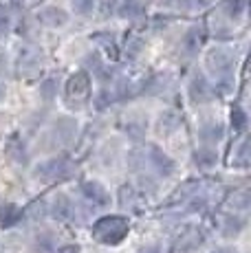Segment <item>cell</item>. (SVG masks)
Returning a JSON list of instances; mask_svg holds the SVG:
<instances>
[{"instance_id":"cell-1","label":"cell","mask_w":251,"mask_h":253,"mask_svg":"<svg viewBox=\"0 0 251 253\" xmlns=\"http://www.w3.org/2000/svg\"><path fill=\"white\" fill-rule=\"evenodd\" d=\"M93 236L104 245H117L128 236V220L122 216H106L95 222Z\"/></svg>"},{"instance_id":"cell-21","label":"cell","mask_w":251,"mask_h":253,"mask_svg":"<svg viewBox=\"0 0 251 253\" xmlns=\"http://www.w3.org/2000/svg\"><path fill=\"white\" fill-rule=\"evenodd\" d=\"M9 24V16L4 11H0V29H4Z\"/></svg>"},{"instance_id":"cell-19","label":"cell","mask_w":251,"mask_h":253,"mask_svg":"<svg viewBox=\"0 0 251 253\" xmlns=\"http://www.w3.org/2000/svg\"><path fill=\"white\" fill-rule=\"evenodd\" d=\"M243 7H245V0H229V2H227L229 16H238V13H243Z\"/></svg>"},{"instance_id":"cell-23","label":"cell","mask_w":251,"mask_h":253,"mask_svg":"<svg viewBox=\"0 0 251 253\" xmlns=\"http://www.w3.org/2000/svg\"><path fill=\"white\" fill-rule=\"evenodd\" d=\"M211 0H196V4H199V7H205V4H209Z\"/></svg>"},{"instance_id":"cell-17","label":"cell","mask_w":251,"mask_h":253,"mask_svg":"<svg viewBox=\"0 0 251 253\" xmlns=\"http://www.w3.org/2000/svg\"><path fill=\"white\" fill-rule=\"evenodd\" d=\"M93 4L95 0H73V9L77 13H82V16H88L93 11Z\"/></svg>"},{"instance_id":"cell-25","label":"cell","mask_w":251,"mask_h":253,"mask_svg":"<svg viewBox=\"0 0 251 253\" xmlns=\"http://www.w3.org/2000/svg\"><path fill=\"white\" fill-rule=\"evenodd\" d=\"M2 97H4V90H2V86H0V99H2Z\"/></svg>"},{"instance_id":"cell-9","label":"cell","mask_w":251,"mask_h":253,"mask_svg":"<svg viewBox=\"0 0 251 253\" xmlns=\"http://www.w3.org/2000/svg\"><path fill=\"white\" fill-rule=\"evenodd\" d=\"M20 216H22V211L16 205H2L0 207V225H4V227L16 225V222L20 220Z\"/></svg>"},{"instance_id":"cell-3","label":"cell","mask_w":251,"mask_h":253,"mask_svg":"<svg viewBox=\"0 0 251 253\" xmlns=\"http://www.w3.org/2000/svg\"><path fill=\"white\" fill-rule=\"evenodd\" d=\"M88 92H90V84H88L86 73H75L69 80V84H66V95H69V99L82 101L88 97Z\"/></svg>"},{"instance_id":"cell-16","label":"cell","mask_w":251,"mask_h":253,"mask_svg":"<svg viewBox=\"0 0 251 253\" xmlns=\"http://www.w3.org/2000/svg\"><path fill=\"white\" fill-rule=\"evenodd\" d=\"M231 124H234L236 130H245V126H247V115L240 108H234V113H231Z\"/></svg>"},{"instance_id":"cell-11","label":"cell","mask_w":251,"mask_h":253,"mask_svg":"<svg viewBox=\"0 0 251 253\" xmlns=\"http://www.w3.org/2000/svg\"><path fill=\"white\" fill-rule=\"evenodd\" d=\"M190 95H192V99H194V101H205L207 99L209 88H207V84H205V80H203V77H196V80L190 84Z\"/></svg>"},{"instance_id":"cell-24","label":"cell","mask_w":251,"mask_h":253,"mask_svg":"<svg viewBox=\"0 0 251 253\" xmlns=\"http://www.w3.org/2000/svg\"><path fill=\"white\" fill-rule=\"evenodd\" d=\"M146 253H159L157 247H150V249H146Z\"/></svg>"},{"instance_id":"cell-5","label":"cell","mask_w":251,"mask_h":253,"mask_svg":"<svg viewBox=\"0 0 251 253\" xmlns=\"http://www.w3.org/2000/svg\"><path fill=\"white\" fill-rule=\"evenodd\" d=\"M38 20L42 24H46V27H62V24H66L69 16L57 7H44L40 13H38Z\"/></svg>"},{"instance_id":"cell-10","label":"cell","mask_w":251,"mask_h":253,"mask_svg":"<svg viewBox=\"0 0 251 253\" xmlns=\"http://www.w3.org/2000/svg\"><path fill=\"white\" fill-rule=\"evenodd\" d=\"M216 161H218V157H216V152L211 148L196 150V154H194V163L199 165V168H211Z\"/></svg>"},{"instance_id":"cell-20","label":"cell","mask_w":251,"mask_h":253,"mask_svg":"<svg viewBox=\"0 0 251 253\" xmlns=\"http://www.w3.org/2000/svg\"><path fill=\"white\" fill-rule=\"evenodd\" d=\"M51 90H53V82H46V84L42 86V95L49 99V97H51Z\"/></svg>"},{"instance_id":"cell-15","label":"cell","mask_w":251,"mask_h":253,"mask_svg":"<svg viewBox=\"0 0 251 253\" xmlns=\"http://www.w3.org/2000/svg\"><path fill=\"white\" fill-rule=\"evenodd\" d=\"M243 229V220L240 218H227L225 220V236H236Z\"/></svg>"},{"instance_id":"cell-22","label":"cell","mask_w":251,"mask_h":253,"mask_svg":"<svg viewBox=\"0 0 251 253\" xmlns=\"http://www.w3.org/2000/svg\"><path fill=\"white\" fill-rule=\"evenodd\" d=\"M214 253H234V251H231V249H225V247H218V249H216Z\"/></svg>"},{"instance_id":"cell-4","label":"cell","mask_w":251,"mask_h":253,"mask_svg":"<svg viewBox=\"0 0 251 253\" xmlns=\"http://www.w3.org/2000/svg\"><path fill=\"white\" fill-rule=\"evenodd\" d=\"M82 194H84L86 201L93 203V205H97V207H106L108 205V201H110L108 192H106V189L101 187L99 183H95V181H88V183L82 185Z\"/></svg>"},{"instance_id":"cell-6","label":"cell","mask_w":251,"mask_h":253,"mask_svg":"<svg viewBox=\"0 0 251 253\" xmlns=\"http://www.w3.org/2000/svg\"><path fill=\"white\" fill-rule=\"evenodd\" d=\"M150 161L154 168L159 169V174H163V176H170V174L174 172V161H172L170 157H166L161 150L150 148Z\"/></svg>"},{"instance_id":"cell-12","label":"cell","mask_w":251,"mask_h":253,"mask_svg":"<svg viewBox=\"0 0 251 253\" xmlns=\"http://www.w3.org/2000/svg\"><path fill=\"white\" fill-rule=\"evenodd\" d=\"M203 36H201V29H190V33L185 36V51L187 53H196V48L201 46Z\"/></svg>"},{"instance_id":"cell-2","label":"cell","mask_w":251,"mask_h":253,"mask_svg":"<svg viewBox=\"0 0 251 253\" xmlns=\"http://www.w3.org/2000/svg\"><path fill=\"white\" fill-rule=\"evenodd\" d=\"M71 174V165L64 159H53L38 168V176L44 181H57V178H66Z\"/></svg>"},{"instance_id":"cell-13","label":"cell","mask_w":251,"mask_h":253,"mask_svg":"<svg viewBox=\"0 0 251 253\" xmlns=\"http://www.w3.org/2000/svg\"><path fill=\"white\" fill-rule=\"evenodd\" d=\"M201 134H203L205 141H220V137H223V128L216 126V124H211V126H207V128H203Z\"/></svg>"},{"instance_id":"cell-7","label":"cell","mask_w":251,"mask_h":253,"mask_svg":"<svg viewBox=\"0 0 251 253\" xmlns=\"http://www.w3.org/2000/svg\"><path fill=\"white\" fill-rule=\"evenodd\" d=\"M51 211H53V216H55L57 220H71L75 209H73V203H71L66 196H57L55 201H53Z\"/></svg>"},{"instance_id":"cell-8","label":"cell","mask_w":251,"mask_h":253,"mask_svg":"<svg viewBox=\"0 0 251 253\" xmlns=\"http://www.w3.org/2000/svg\"><path fill=\"white\" fill-rule=\"evenodd\" d=\"M209 64L214 71H220V73H227L229 71V66L234 64V60H231V55L227 51H214L209 53Z\"/></svg>"},{"instance_id":"cell-18","label":"cell","mask_w":251,"mask_h":253,"mask_svg":"<svg viewBox=\"0 0 251 253\" xmlns=\"http://www.w3.org/2000/svg\"><path fill=\"white\" fill-rule=\"evenodd\" d=\"M95 40H97V42H104V48H106V51H108L113 57H117V51H115L117 46H115V40H113L110 36H104V33H101V36H97Z\"/></svg>"},{"instance_id":"cell-14","label":"cell","mask_w":251,"mask_h":253,"mask_svg":"<svg viewBox=\"0 0 251 253\" xmlns=\"http://www.w3.org/2000/svg\"><path fill=\"white\" fill-rule=\"evenodd\" d=\"M55 251V242L49 236H42L36 240V253H53Z\"/></svg>"}]
</instances>
